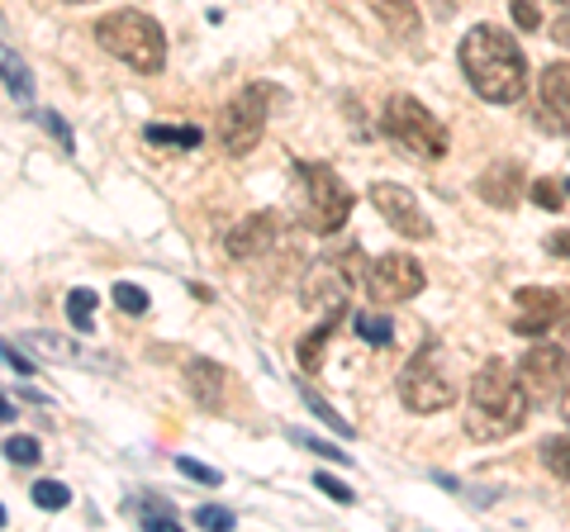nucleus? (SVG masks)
Wrapping results in <instances>:
<instances>
[{"label":"nucleus","mask_w":570,"mask_h":532,"mask_svg":"<svg viewBox=\"0 0 570 532\" xmlns=\"http://www.w3.org/2000/svg\"><path fill=\"white\" fill-rule=\"evenodd\" d=\"M291 442H295V447H309V452H318L324 461H337V466H352V452H343V447H337V442L309 437V433H299V428H291Z\"/></svg>","instance_id":"nucleus-26"},{"label":"nucleus","mask_w":570,"mask_h":532,"mask_svg":"<svg viewBox=\"0 0 570 532\" xmlns=\"http://www.w3.org/2000/svg\"><path fill=\"white\" fill-rule=\"evenodd\" d=\"M33 504H39V509H67L71 504V490L62 485V481H39V485H33Z\"/></svg>","instance_id":"nucleus-27"},{"label":"nucleus","mask_w":570,"mask_h":532,"mask_svg":"<svg viewBox=\"0 0 570 532\" xmlns=\"http://www.w3.org/2000/svg\"><path fill=\"white\" fill-rule=\"evenodd\" d=\"M523 390L528 395H551V390L561 385V376H566V347H557V343H538L523 357Z\"/></svg>","instance_id":"nucleus-14"},{"label":"nucleus","mask_w":570,"mask_h":532,"mask_svg":"<svg viewBox=\"0 0 570 532\" xmlns=\"http://www.w3.org/2000/svg\"><path fill=\"white\" fill-rule=\"evenodd\" d=\"M142 138H148V144H163V148H200L205 144V134L195 129V124H148Z\"/></svg>","instance_id":"nucleus-19"},{"label":"nucleus","mask_w":570,"mask_h":532,"mask_svg":"<svg viewBox=\"0 0 570 532\" xmlns=\"http://www.w3.org/2000/svg\"><path fill=\"white\" fill-rule=\"evenodd\" d=\"M176 471L190 475V481H200V485H224V471L205 466V461H190V456H176Z\"/></svg>","instance_id":"nucleus-31"},{"label":"nucleus","mask_w":570,"mask_h":532,"mask_svg":"<svg viewBox=\"0 0 570 532\" xmlns=\"http://www.w3.org/2000/svg\"><path fill=\"white\" fill-rule=\"evenodd\" d=\"M561 318H570L566 286H523L513 295V333H519V338H542Z\"/></svg>","instance_id":"nucleus-9"},{"label":"nucleus","mask_w":570,"mask_h":532,"mask_svg":"<svg viewBox=\"0 0 570 532\" xmlns=\"http://www.w3.org/2000/svg\"><path fill=\"white\" fill-rule=\"evenodd\" d=\"M356 333H362L371 347H385L390 338H395V324H390L385 314H356Z\"/></svg>","instance_id":"nucleus-25"},{"label":"nucleus","mask_w":570,"mask_h":532,"mask_svg":"<svg viewBox=\"0 0 570 532\" xmlns=\"http://www.w3.org/2000/svg\"><path fill=\"white\" fill-rule=\"evenodd\" d=\"M547 247H551L557 257H566V262H570V228H566V234H551V238H547Z\"/></svg>","instance_id":"nucleus-38"},{"label":"nucleus","mask_w":570,"mask_h":532,"mask_svg":"<svg viewBox=\"0 0 570 532\" xmlns=\"http://www.w3.org/2000/svg\"><path fill=\"white\" fill-rule=\"evenodd\" d=\"M381 129H385L390 144H400L404 152L423 157V162H438V157H448V129L433 119V110H428L423 100L404 96V91L385 100Z\"/></svg>","instance_id":"nucleus-6"},{"label":"nucleus","mask_w":570,"mask_h":532,"mask_svg":"<svg viewBox=\"0 0 570 532\" xmlns=\"http://www.w3.org/2000/svg\"><path fill=\"white\" fill-rule=\"evenodd\" d=\"M186 385H190V395L200 410L209 414H219L224 410V385H228V371L219 362H209V357H190L186 362Z\"/></svg>","instance_id":"nucleus-16"},{"label":"nucleus","mask_w":570,"mask_h":532,"mask_svg":"<svg viewBox=\"0 0 570 532\" xmlns=\"http://www.w3.org/2000/svg\"><path fill=\"white\" fill-rule=\"evenodd\" d=\"M276 105H291V96H285L281 86H272V81H253L243 96H234L219 110V124H214V134H219V148L228 157H247V152L262 144L266 119H272Z\"/></svg>","instance_id":"nucleus-4"},{"label":"nucleus","mask_w":570,"mask_h":532,"mask_svg":"<svg viewBox=\"0 0 570 532\" xmlns=\"http://www.w3.org/2000/svg\"><path fill=\"white\" fill-rule=\"evenodd\" d=\"M281 234H285V219L276 215V209H257V215H247V219H238L234 228H228L224 247H228L234 262H253V257L272 253V247L281 243Z\"/></svg>","instance_id":"nucleus-12"},{"label":"nucleus","mask_w":570,"mask_h":532,"mask_svg":"<svg viewBox=\"0 0 570 532\" xmlns=\"http://www.w3.org/2000/svg\"><path fill=\"white\" fill-rule=\"evenodd\" d=\"M371 6H376V14L385 20V29L395 33V39H404V43H419V29H423V20H419L414 0H371Z\"/></svg>","instance_id":"nucleus-17"},{"label":"nucleus","mask_w":570,"mask_h":532,"mask_svg":"<svg viewBox=\"0 0 570 532\" xmlns=\"http://www.w3.org/2000/svg\"><path fill=\"white\" fill-rule=\"evenodd\" d=\"M0 362H6V366H14V371H20V376H33V362L24 357L20 347H10V343H0Z\"/></svg>","instance_id":"nucleus-37"},{"label":"nucleus","mask_w":570,"mask_h":532,"mask_svg":"<svg viewBox=\"0 0 570 532\" xmlns=\"http://www.w3.org/2000/svg\"><path fill=\"white\" fill-rule=\"evenodd\" d=\"M71 6H86V0H71Z\"/></svg>","instance_id":"nucleus-44"},{"label":"nucleus","mask_w":570,"mask_h":532,"mask_svg":"<svg viewBox=\"0 0 570 532\" xmlns=\"http://www.w3.org/2000/svg\"><path fill=\"white\" fill-rule=\"evenodd\" d=\"M29 347H39V352H48V357H62V362H77L81 352L71 347V343H58L52 333H29Z\"/></svg>","instance_id":"nucleus-32"},{"label":"nucleus","mask_w":570,"mask_h":532,"mask_svg":"<svg viewBox=\"0 0 570 532\" xmlns=\"http://www.w3.org/2000/svg\"><path fill=\"white\" fill-rule=\"evenodd\" d=\"M67 318L77 333H91L96 328V290H71L67 295Z\"/></svg>","instance_id":"nucleus-23"},{"label":"nucleus","mask_w":570,"mask_h":532,"mask_svg":"<svg viewBox=\"0 0 570 532\" xmlns=\"http://www.w3.org/2000/svg\"><path fill=\"white\" fill-rule=\"evenodd\" d=\"M115 305L124 309V314H148V290H138V286H115Z\"/></svg>","instance_id":"nucleus-33"},{"label":"nucleus","mask_w":570,"mask_h":532,"mask_svg":"<svg viewBox=\"0 0 570 532\" xmlns=\"http://www.w3.org/2000/svg\"><path fill=\"white\" fill-rule=\"evenodd\" d=\"M538 456H542V466L557 475V481L570 485V433L566 437H547L542 447H538Z\"/></svg>","instance_id":"nucleus-22"},{"label":"nucleus","mask_w":570,"mask_h":532,"mask_svg":"<svg viewBox=\"0 0 570 532\" xmlns=\"http://www.w3.org/2000/svg\"><path fill=\"white\" fill-rule=\"evenodd\" d=\"M91 33L110 58H119L124 67H134V72H142V77H157L167 67V33L153 14H142V10L105 14V20H96Z\"/></svg>","instance_id":"nucleus-3"},{"label":"nucleus","mask_w":570,"mask_h":532,"mask_svg":"<svg viewBox=\"0 0 570 532\" xmlns=\"http://www.w3.org/2000/svg\"><path fill=\"white\" fill-rule=\"evenodd\" d=\"M195 523H200V528H214V532H228V528H234L238 519H234V509H219V504H200V509H195Z\"/></svg>","instance_id":"nucleus-30"},{"label":"nucleus","mask_w":570,"mask_h":532,"mask_svg":"<svg viewBox=\"0 0 570 532\" xmlns=\"http://www.w3.org/2000/svg\"><path fill=\"white\" fill-rule=\"evenodd\" d=\"M129 513L148 532H171L176 528V509L167 500H157V494H138V500H129Z\"/></svg>","instance_id":"nucleus-18"},{"label":"nucleus","mask_w":570,"mask_h":532,"mask_svg":"<svg viewBox=\"0 0 570 532\" xmlns=\"http://www.w3.org/2000/svg\"><path fill=\"white\" fill-rule=\"evenodd\" d=\"M6 456L14 461V466H39L43 447H39V437H10L6 442Z\"/></svg>","instance_id":"nucleus-28"},{"label":"nucleus","mask_w":570,"mask_h":532,"mask_svg":"<svg viewBox=\"0 0 570 532\" xmlns=\"http://www.w3.org/2000/svg\"><path fill=\"white\" fill-rule=\"evenodd\" d=\"M314 485L324 490L333 504H352V500H356V494H352V490H347L343 481H337V475H324V471H318V475H314Z\"/></svg>","instance_id":"nucleus-36"},{"label":"nucleus","mask_w":570,"mask_h":532,"mask_svg":"<svg viewBox=\"0 0 570 532\" xmlns=\"http://www.w3.org/2000/svg\"><path fill=\"white\" fill-rule=\"evenodd\" d=\"M400 400L414 414H438L456 400V385L448 381V371L438 366V343H423L414 357H409V366L400 371Z\"/></svg>","instance_id":"nucleus-7"},{"label":"nucleus","mask_w":570,"mask_h":532,"mask_svg":"<svg viewBox=\"0 0 570 532\" xmlns=\"http://www.w3.org/2000/svg\"><path fill=\"white\" fill-rule=\"evenodd\" d=\"M475 195L485 205H494V209H513L519 205V195H523V167L519 162H494V167H485L480 171V181H475Z\"/></svg>","instance_id":"nucleus-15"},{"label":"nucleus","mask_w":570,"mask_h":532,"mask_svg":"<svg viewBox=\"0 0 570 532\" xmlns=\"http://www.w3.org/2000/svg\"><path fill=\"white\" fill-rule=\"evenodd\" d=\"M509 14H513V24H519L523 33L532 29H542V10L532 6V0H509Z\"/></svg>","instance_id":"nucleus-34"},{"label":"nucleus","mask_w":570,"mask_h":532,"mask_svg":"<svg viewBox=\"0 0 570 532\" xmlns=\"http://www.w3.org/2000/svg\"><path fill=\"white\" fill-rule=\"evenodd\" d=\"M299 400H305V404H309V410H314L318 418H324V423H328V428H333L337 437H352V423H347L343 414H337V410H333V404H324V400H318V395H314V390H309V385H299Z\"/></svg>","instance_id":"nucleus-24"},{"label":"nucleus","mask_w":570,"mask_h":532,"mask_svg":"<svg viewBox=\"0 0 570 532\" xmlns=\"http://www.w3.org/2000/svg\"><path fill=\"white\" fill-rule=\"evenodd\" d=\"M561 414H566V423H570V390H566V400H561Z\"/></svg>","instance_id":"nucleus-41"},{"label":"nucleus","mask_w":570,"mask_h":532,"mask_svg":"<svg viewBox=\"0 0 570 532\" xmlns=\"http://www.w3.org/2000/svg\"><path fill=\"white\" fill-rule=\"evenodd\" d=\"M528 195H532V205H538V209H551V215H557V209L566 205L561 181H532V186H528Z\"/></svg>","instance_id":"nucleus-29"},{"label":"nucleus","mask_w":570,"mask_h":532,"mask_svg":"<svg viewBox=\"0 0 570 532\" xmlns=\"http://www.w3.org/2000/svg\"><path fill=\"white\" fill-rule=\"evenodd\" d=\"M295 186H299V219L314 234H337L352 219L356 195L328 162H295Z\"/></svg>","instance_id":"nucleus-5"},{"label":"nucleus","mask_w":570,"mask_h":532,"mask_svg":"<svg viewBox=\"0 0 570 532\" xmlns=\"http://www.w3.org/2000/svg\"><path fill=\"white\" fill-rule=\"evenodd\" d=\"M333 324H337V314H328L318 328H309L305 338H299V366L305 371H318L324 366V352H328V338H333Z\"/></svg>","instance_id":"nucleus-20"},{"label":"nucleus","mask_w":570,"mask_h":532,"mask_svg":"<svg viewBox=\"0 0 570 532\" xmlns=\"http://www.w3.org/2000/svg\"><path fill=\"white\" fill-rule=\"evenodd\" d=\"M14 418V404L10 400H0V423H10Z\"/></svg>","instance_id":"nucleus-40"},{"label":"nucleus","mask_w":570,"mask_h":532,"mask_svg":"<svg viewBox=\"0 0 570 532\" xmlns=\"http://www.w3.org/2000/svg\"><path fill=\"white\" fill-rule=\"evenodd\" d=\"M39 119H43V129L58 138V148H62V152H77V138H71V129H67L58 115H52V110H39Z\"/></svg>","instance_id":"nucleus-35"},{"label":"nucleus","mask_w":570,"mask_h":532,"mask_svg":"<svg viewBox=\"0 0 570 532\" xmlns=\"http://www.w3.org/2000/svg\"><path fill=\"white\" fill-rule=\"evenodd\" d=\"M371 205L381 209V219L390 224V228H400L404 238H433V224H428V215H423V205L414 200V190H404V186H395V181H376L371 186Z\"/></svg>","instance_id":"nucleus-11"},{"label":"nucleus","mask_w":570,"mask_h":532,"mask_svg":"<svg viewBox=\"0 0 570 532\" xmlns=\"http://www.w3.org/2000/svg\"><path fill=\"white\" fill-rule=\"evenodd\" d=\"M561 190H566V195H570V181H561Z\"/></svg>","instance_id":"nucleus-43"},{"label":"nucleus","mask_w":570,"mask_h":532,"mask_svg":"<svg viewBox=\"0 0 570 532\" xmlns=\"http://www.w3.org/2000/svg\"><path fill=\"white\" fill-rule=\"evenodd\" d=\"M461 72H466L471 91L490 105H513L528 91V58L513 43V33L499 24H475L461 39Z\"/></svg>","instance_id":"nucleus-1"},{"label":"nucleus","mask_w":570,"mask_h":532,"mask_svg":"<svg viewBox=\"0 0 570 532\" xmlns=\"http://www.w3.org/2000/svg\"><path fill=\"white\" fill-rule=\"evenodd\" d=\"M551 39H557V43H566V48H570V14H561V20L551 24Z\"/></svg>","instance_id":"nucleus-39"},{"label":"nucleus","mask_w":570,"mask_h":532,"mask_svg":"<svg viewBox=\"0 0 570 532\" xmlns=\"http://www.w3.org/2000/svg\"><path fill=\"white\" fill-rule=\"evenodd\" d=\"M0 528H6V504H0Z\"/></svg>","instance_id":"nucleus-42"},{"label":"nucleus","mask_w":570,"mask_h":532,"mask_svg":"<svg viewBox=\"0 0 570 532\" xmlns=\"http://www.w3.org/2000/svg\"><path fill=\"white\" fill-rule=\"evenodd\" d=\"M347 262H352V253L347 257H318L309 272H305V280H299V305H305V309L343 314L347 299H352V280H356V272H352Z\"/></svg>","instance_id":"nucleus-8"},{"label":"nucleus","mask_w":570,"mask_h":532,"mask_svg":"<svg viewBox=\"0 0 570 532\" xmlns=\"http://www.w3.org/2000/svg\"><path fill=\"white\" fill-rule=\"evenodd\" d=\"M366 290H371V299H381V305H404V299H414L423 290V266L404 253H385L371 262Z\"/></svg>","instance_id":"nucleus-10"},{"label":"nucleus","mask_w":570,"mask_h":532,"mask_svg":"<svg viewBox=\"0 0 570 532\" xmlns=\"http://www.w3.org/2000/svg\"><path fill=\"white\" fill-rule=\"evenodd\" d=\"M538 110L551 134L570 138V62H551L538 77Z\"/></svg>","instance_id":"nucleus-13"},{"label":"nucleus","mask_w":570,"mask_h":532,"mask_svg":"<svg viewBox=\"0 0 570 532\" xmlns=\"http://www.w3.org/2000/svg\"><path fill=\"white\" fill-rule=\"evenodd\" d=\"M0 81H6V91L20 100V105H33V77H29V67L14 58V52H10L6 62H0Z\"/></svg>","instance_id":"nucleus-21"},{"label":"nucleus","mask_w":570,"mask_h":532,"mask_svg":"<svg viewBox=\"0 0 570 532\" xmlns=\"http://www.w3.org/2000/svg\"><path fill=\"white\" fill-rule=\"evenodd\" d=\"M528 404L532 395L523 381L513 376L504 362H485L471 381V414H466V433L475 442H499L513 437L528 423Z\"/></svg>","instance_id":"nucleus-2"}]
</instances>
